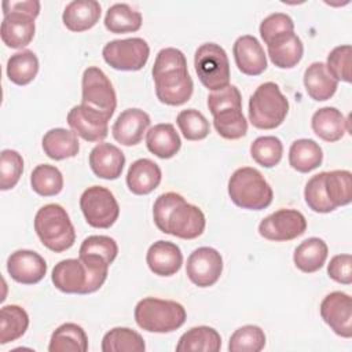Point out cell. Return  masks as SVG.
I'll return each mask as SVG.
<instances>
[{
  "instance_id": "cell-1",
  "label": "cell",
  "mask_w": 352,
  "mask_h": 352,
  "mask_svg": "<svg viewBox=\"0 0 352 352\" xmlns=\"http://www.w3.org/2000/svg\"><path fill=\"white\" fill-rule=\"evenodd\" d=\"M153 219L157 228L180 239H195L205 231L204 212L188 204L183 195L169 191L161 194L153 205Z\"/></svg>"
},
{
  "instance_id": "cell-2",
  "label": "cell",
  "mask_w": 352,
  "mask_h": 352,
  "mask_svg": "<svg viewBox=\"0 0 352 352\" xmlns=\"http://www.w3.org/2000/svg\"><path fill=\"white\" fill-rule=\"evenodd\" d=\"M109 264L88 258H66L59 261L51 275L54 286L67 294H89L99 290L107 279Z\"/></svg>"
},
{
  "instance_id": "cell-3",
  "label": "cell",
  "mask_w": 352,
  "mask_h": 352,
  "mask_svg": "<svg viewBox=\"0 0 352 352\" xmlns=\"http://www.w3.org/2000/svg\"><path fill=\"white\" fill-rule=\"evenodd\" d=\"M34 231L41 243L55 253L70 249L76 241L74 226L66 209L58 204H47L37 210Z\"/></svg>"
},
{
  "instance_id": "cell-4",
  "label": "cell",
  "mask_w": 352,
  "mask_h": 352,
  "mask_svg": "<svg viewBox=\"0 0 352 352\" xmlns=\"http://www.w3.org/2000/svg\"><path fill=\"white\" fill-rule=\"evenodd\" d=\"M228 195L231 201L249 210H263L272 202L274 192L261 172L256 168H238L228 180Z\"/></svg>"
},
{
  "instance_id": "cell-5",
  "label": "cell",
  "mask_w": 352,
  "mask_h": 352,
  "mask_svg": "<svg viewBox=\"0 0 352 352\" xmlns=\"http://www.w3.org/2000/svg\"><path fill=\"white\" fill-rule=\"evenodd\" d=\"M136 324L150 333H170L182 327L187 314L184 307L173 300L146 297L135 307Z\"/></svg>"
},
{
  "instance_id": "cell-6",
  "label": "cell",
  "mask_w": 352,
  "mask_h": 352,
  "mask_svg": "<svg viewBox=\"0 0 352 352\" xmlns=\"http://www.w3.org/2000/svg\"><path fill=\"white\" fill-rule=\"evenodd\" d=\"M289 102L278 84H260L249 99V121L258 129H275L286 118Z\"/></svg>"
},
{
  "instance_id": "cell-7",
  "label": "cell",
  "mask_w": 352,
  "mask_h": 352,
  "mask_svg": "<svg viewBox=\"0 0 352 352\" xmlns=\"http://www.w3.org/2000/svg\"><path fill=\"white\" fill-rule=\"evenodd\" d=\"M194 66L205 88L219 91L230 85V60L219 44L205 43L199 45L194 55Z\"/></svg>"
},
{
  "instance_id": "cell-8",
  "label": "cell",
  "mask_w": 352,
  "mask_h": 352,
  "mask_svg": "<svg viewBox=\"0 0 352 352\" xmlns=\"http://www.w3.org/2000/svg\"><path fill=\"white\" fill-rule=\"evenodd\" d=\"M85 221L94 228H110L120 216V206L113 192L102 186H91L80 197Z\"/></svg>"
},
{
  "instance_id": "cell-9",
  "label": "cell",
  "mask_w": 352,
  "mask_h": 352,
  "mask_svg": "<svg viewBox=\"0 0 352 352\" xmlns=\"http://www.w3.org/2000/svg\"><path fill=\"white\" fill-rule=\"evenodd\" d=\"M102 55L104 62L116 70L136 72L147 63L150 47L140 37L113 40L103 47Z\"/></svg>"
},
{
  "instance_id": "cell-10",
  "label": "cell",
  "mask_w": 352,
  "mask_h": 352,
  "mask_svg": "<svg viewBox=\"0 0 352 352\" xmlns=\"http://www.w3.org/2000/svg\"><path fill=\"white\" fill-rule=\"evenodd\" d=\"M81 103L111 117L117 107V95L104 72L89 66L82 73Z\"/></svg>"
},
{
  "instance_id": "cell-11",
  "label": "cell",
  "mask_w": 352,
  "mask_h": 352,
  "mask_svg": "<svg viewBox=\"0 0 352 352\" xmlns=\"http://www.w3.org/2000/svg\"><path fill=\"white\" fill-rule=\"evenodd\" d=\"M158 100L169 106H180L190 100L194 89L187 66L164 70L153 74Z\"/></svg>"
},
{
  "instance_id": "cell-12",
  "label": "cell",
  "mask_w": 352,
  "mask_h": 352,
  "mask_svg": "<svg viewBox=\"0 0 352 352\" xmlns=\"http://www.w3.org/2000/svg\"><path fill=\"white\" fill-rule=\"evenodd\" d=\"M307 230V220L297 209H279L264 217L258 224V234L274 242H286L298 238Z\"/></svg>"
},
{
  "instance_id": "cell-13",
  "label": "cell",
  "mask_w": 352,
  "mask_h": 352,
  "mask_svg": "<svg viewBox=\"0 0 352 352\" xmlns=\"http://www.w3.org/2000/svg\"><path fill=\"white\" fill-rule=\"evenodd\" d=\"M223 272L221 254L209 246L195 249L187 258L186 274L198 287L213 286Z\"/></svg>"
},
{
  "instance_id": "cell-14",
  "label": "cell",
  "mask_w": 352,
  "mask_h": 352,
  "mask_svg": "<svg viewBox=\"0 0 352 352\" xmlns=\"http://www.w3.org/2000/svg\"><path fill=\"white\" fill-rule=\"evenodd\" d=\"M109 117L87 104L73 106L67 113V124L72 131L87 142H102L109 133Z\"/></svg>"
},
{
  "instance_id": "cell-15",
  "label": "cell",
  "mask_w": 352,
  "mask_h": 352,
  "mask_svg": "<svg viewBox=\"0 0 352 352\" xmlns=\"http://www.w3.org/2000/svg\"><path fill=\"white\" fill-rule=\"evenodd\" d=\"M320 316L340 337H352V298L344 292H331L320 302Z\"/></svg>"
},
{
  "instance_id": "cell-16",
  "label": "cell",
  "mask_w": 352,
  "mask_h": 352,
  "mask_svg": "<svg viewBox=\"0 0 352 352\" xmlns=\"http://www.w3.org/2000/svg\"><path fill=\"white\" fill-rule=\"evenodd\" d=\"M7 271L15 282L22 285H34L45 276L47 263L38 253L28 249H19L8 256Z\"/></svg>"
},
{
  "instance_id": "cell-17",
  "label": "cell",
  "mask_w": 352,
  "mask_h": 352,
  "mask_svg": "<svg viewBox=\"0 0 352 352\" xmlns=\"http://www.w3.org/2000/svg\"><path fill=\"white\" fill-rule=\"evenodd\" d=\"M150 122V116L144 110L126 109L120 113L113 124V138L124 146H136L142 142Z\"/></svg>"
},
{
  "instance_id": "cell-18",
  "label": "cell",
  "mask_w": 352,
  "mask_h": 352,
  "mask_svg": "<svg viewBox=\"0 0 352 352\" xmlns=\"http://www.w3.org/2000/svg\"><path fill=\"white\" fill-rule=\"evenodd\" d=\"M232 54L239 72L246 76H258L267 69V55L254 36H239L232 45Z\"/></svg>"
},
{
  "instance_id": "cell-19",
  "label": "cell",
  "mask_w": 352,
  "mask_h": 352,
  "mask_svg": "<svg viewBox=\"0 0 352 352\" xmlns=\"http://www.w3.org/2000/svg\"><path fill=\"white\" fill-rule=\"evenodd\" d=\"M89 166L92 172L104 180H116L121 176L125 155L111 143H98L89 153Z\"/></svg>"
},
{
  "instance_id": "cell-20",
  "label": "cell",
  "mask_w": 352,
  "mask_h": 352,
  "mask_svg": "<svg viewBox=\"0 0 352 352\" xmlns=\"http://www.w3.org/2000/svg\"><path fill=\"white\" fill-rule=\"evenodd\" d=\"M146 263L153 274L158 276H172L182 268L183 254L176 243L160 239L148 248Z\"/></svg>"
},
{
  "instance_id": "cell-21",
  "label": "cell",
  "mask_w": 352,
  "mask_h": 352,
  "mask_svg": "<svg viewBox=\"0 0 352 352\" xmlns=\"http://www.w3.org/2000/svg\"><path fill=\"white\" fill-rule=\"evenodd\" d=\"M36 25L34 18L19 12L11 11L3 16L1 22V40L10 48H23L34 37Z\"/></svg>"
},
{
  "instance_id": "cell-22",
  "label": "cell",
  "mask_w": 352,
  "mask_h": 352,
  "mask_svg": "<svg viewBox=\"0 0 352 352\" xmlns=\"http://www.w3.org/2000/svg\"><path fill=\"white\" fill-rule=\"evenodd\" d=\"M311 126L316 136L329 143L337 142L345 132H351L349 118H345L338 109L330 106L322 107L314 113Z\"/></svg>"
},
{
  "instance_id": "cell-23",
  "label": "cell",
  "mask_w": 352,
  "mask_h": 352,
  "mask_svg": "<svg viewBox=\"0 0 352 352\" xmlns=\"http://www.w3.org/2000/svg\"><path fill=\"white\" fill-rule=\"evenodd\" d=\"M162 172L158 164L148 158H139L131 164L126 172V186L136 195H147L161 183Z\"/></svg>"
},
{
  "instance_id": "cell-24",
  "label": "cell",
  "mask_w": 352,
  "mask_h": 352,
  "mask_svg": "<svg viewBox=\"0 0 352 352\" xmlns=\"http://www.w3.org/2000/svg\"><path fill=\"white\" fill-rule=\"evenodd\" d=\"M271 62L279 69H292L302 58L304 45L301 38L294 33H283L267 44Z\"/></svg>"
},
{
  "instance_id": "cell-25",
  "label": "cell",
  "mask_w": 352,
  "mask_h": 352,
  "mask_svg": "<svg viewBox=\"0 0 352 352\" xmlns=\"http://www.w3.org/2000/svg\"><path fill=\"white\" fill-rule=\"evenodd\" d=\"M100 12V4L96 0H74L65 7L62 21L70 32H85L98 23Z\"/></svg>"
},
{
  "instance_id": "cell-26",
  "label": "cell",
  "mask_w": 352,
  "mask_h": 352,
  "mask_svg": "<svg viewBox=\"0 0 352 352\" xmlns=\"http://www.w3.org/2000/svg\"><path fill=\"white\" fill-rule=\"evenodd\" d=\"M146 146L151 154L158 158L168 160L175 157L180 147L182 140L172 124H157L151 126L146 135Z\"/></svg>"
},
{
  "instance_id": "cell-27",
  "label": "cell",
  "mask_w": 352,
  "mask_h": 352,
  "mask_svg": "<svg viewBox=\"0 0 352 352\" xmlns=\"http://www.w3.org/2000/svg\"><path fill=\"white\" fill-rule=\"evenodd\" d=\"M45 155L55 161L76 157L80 151V142L73 131L52 128L43 136L41 142Z\"/></svg>"
},
{
  "instance_id": "cell-28",
  "label": "cell",
  "mask_w": 352,
  "mask_h": 352,
  "mask_svg": "<svg viewBox=\"0 0 352 352\" xmlns=\"http://www.w3.org/2000/svg\"><path fill=\"white\" fill-rule=\"evenodd\" d=\"M304 87L314 100L324 102L336 94L338 81L327 72L323 62H314L304 72Z\"/></svg>"
},
{
  "instance_id": "cell-29",
  "label": "cell",
  "mask_w": 352,
  "mask_h": 352,
  "mask_svg": "<svg viewBox=\"0 0 352 352\" xmlns=\"http://www.w3.org/2000/svg\"><path fill=\"white\" fill-rule=\"evenodd\" d=\"M327 254H329V248L326 242L320 238L311 236L302 241L296 248L293 254V261L300 271L305 274H312L319 271L323 267V264L326 263Z\"/></svg>"
},
{
  "instance_id": "cell-30",
  "label": "cell",
  "mask_w": 352,
  "mask_h": 352,
  "mask_svg": "<svg viewBox=\"0 0 352 352\" xmlns=\"http://www.w3.org/2000/svg\"><path fill=\"white\" fill-rule=\"evenodd\" d=\"M323 161L322 147L312 139H297L289 148L290 166L301 173H308Z\"/></svg>"
},
{
  "instance_id": "cell-31",
  "label": "cell",
  "mask_w": 352,
  "mask_h": 352,
  "mask_svg": "<svg viewBox=\"0 0 352 352\" xmlns=\"http://www.w3.org/2000/svg\"><path fill=\"white\" fill-rule=\"evenodd\" d=\"M88 349V337L77 323H63L51 334L50 352H85Z\"/></svg>"
},
{
  "instance_id": "cell-32",
  "label": "cell",
  "mask_w": 352,
  "mask_h": 352,
  "mask_svg": "<svg viewBox=\"0 0 352 352\" xmlns=\"http://www.w3.org/2000/svg\"><path fill=\"white\" fill-rule=\"evenodd\" d=\"M221 348V337L213 327L197 326L187 330L179 338L176 351L217 352Z\"/></svg>"
},
{
  "instance_id": "cell-33",
  "label": "cell",
  "mask_w": 352,
  "mask_h": 352,
  "mask_svg": "<svg viewBox=\"0 0 352 352\" xmlns=\"http://www.w3.org/2000/svg\"><path fill=\"white\" fill-rule=\"evenodd\" d=\"M29 327L28 312L15 304L4 305L0 311V344H8L21 338Z\"/></svg>"
},
{
  "instance_id": "cell-34",
  "label": "cell",
  "mask_w": 352,
  "mask_h": 352,
  "mask_svg": "<svg viewBox=\"0 0 352 352\" xmlns=\"http://www.w3.org/2000/svg\"><path fill=\"white\" fill-rule=\"evenodd\" d=\"M38 73V59L30 50L12 54L7 60V77L16 85H28Z\"/></svg>"
},
{
  "instance_id": "cell-35",
  "label": "cell",
  "mask_w": 352,
  "mask_h": 352,
  "mask_svg": "<svg viewBox=\"0 0 352 352\" xmlns=\"http://www.w3.org/2000/svg\"><path fill=\"white\" fill-rule=\"evenodd\" d=\"M142 26V14L125 3H116L109 7L104 16V28L110 33L138 32Z\"/></svg>"
},
{
  "instance_id": "cell-36",
  "label": "cell",
  "mask_w": 352,
  "mask_h": 352,
  "mask_svg": "<svg viewBox=\"0 0 352 352\" xmlns=\"http://www.w3.org/2000/svg\"><path fill=\"white\" fill-rule=\"evenodd\" d=\"M213 125L217 133L228 140H236L246 135L248 121L242 113V107H227L216 111Z\"/></svg>"
},
{
  "instance_id": "cell-37",
  "label": "cell",
  "mask_w": 352,
  "mask_h": 352,
  "mask_svg": "<svg viewBox=\"0 0 352 352\" xmlns=\"http://www.w3.org/2000/svg\"><path fill=\"white\" fill-rule=\"evenodd\" d=\"M144 349L143 337L129 327H114L102 340L103 352H143Z\"/></svg>"
},
{
  "instance_id": "cell-38",
  "label": "cell",
  "mask_w": 352,
  "mask_h": 352,
  "mask_svg": "<svg viewBox=\"0 0 352 352\" xmlns=\"http://www.w3.org/2000/svg\"><path fill=\"white\" fill-rule=\"evenodd\" d=\"M324 190L329 201L337 209L352 201V175L349 170L337 169L326 172Z\"/></svg>"
},
{
  "instance_id": "cell-39",
  "label": "cell",
  "mask_w": 352,
  "mask_h": 352,
  "mask_svg": "<svg viewBox=\"0 0 352 352\" xmlns=\"http://www.w3.org/2000/svg\"><path fill=\"white\" fill-rule=\"evenodd\" d=\"M30 186L41 197H54L63 188L62 172L54 165L40 164L32 170Z\"/></svg>"
},
{
  "instance_id": "cell-40",
  "label": "cell",
  "mask_w": 352,
  "mask_h": 352,
  "mask_svg": "<svg viewBox=\"0 0 352 352\" xmlns=\"http://www.w3.org/2000/svg\"><path fill=\"white\" fill-rule=\"evenodd\" d=\"M265 346V334L260 326L245 324L236 329L228 342L230 352H260Z\"/></svg>"
},
{
  "instance_id": "cell-41",
  "label": "cell",
  "mask_w": 352,
  "mask_h": 352,
  "mask_svg": "<svg viewBox=\"0 0 352 352\" xmlns=\"http://www.w3.org/2000/svg\"><path fill=\"white\" fill-rule=\"evenodd\" d=\"M283 144L276 136H258L250 144L252 158L264 168H274L282 160Z\"/></svg>"
},
{
  "instance_id": "cell-42",
  "label": "cell",
  "mask_w": 352,
  "mask_h": 352,
  "mask_svg": "<svg viewBox=\"0 0 352 352\" xmlns=\"http://www.w3.org/2000/svg\"><path fill=\"white\" fill-rule=\"evenodd\" d=\"M118 246L113 238L107 235H89L82 241L78 256L98 258L110 265L116 260Z\"/></svg>"
},
{
  "instance_id": "cell-43",
  "label": "cell",
  "mask_w": 352,
  "mask_h": 352,
  "mask_svg": "<svg viewBox=\"0 0 352 352\" xmlns=\"http://www.w3.org/2000/svg\"><path fill=\"white\" fill-rule=\"evenodd\" d=\"M176 122L182 135L187 140H202L210 132L209 121L201 111L195 109L182 110L176 117Z\"/></svg>"
},
{
  "instance_id": "cell-44",
  "label": "cell",
  "mask_w": 352,
  "mask_h": 352,
  "mask_svg": "<svg viewBox=\"0 0 352 352\" xmlns=\"http://www.w3.org/2000/svg\"><path fill=\"white\" fill-rule=\"evenodd\" d=\"M23 172L22 155L11 148H6L0 154V188L3 191L16 186Z\"/></svg>"
},
{
  "instance_id": "cell-45",
  "label": "cell",
  "mask_w": 352,
  "mask_h": 352,
  "mask_svg": "<svg viewBox=\"0 0 352 352\" xmlns=\"http://www.w3.org/2000/svg\"><path fill=\"white\" fill-rule=\"evenodd\" d=\"M324 175L326 172H320L315 176H312L304 188V198L309 209H312L316 213H330L336 210V208L331 205L326 195L324 190Z\"/></svg>"
},
{
  "instance_id": "cell-46",
  "label": "cell",
  "mask_w": 352,
  "mask_h": 352,
  "mask_svg": "<svg viewBox=\"0 0 352 352\" xmlns=\"http://www.w3.org/2000/svg\"><path fill=\"white\" fill-rule=\"evenodd\" d=\"M351 58H352V47L349 44H344L333 48L327 55V62L324 63L327 72L337 81L351 82L352 81Z\"/></svg>"
},
{
  "instance_id": "cell-47",
  "label": "cell",
  "mask_w": 352,
  "mask_h": 352,
  "mask_svg": "<svg viewBox=\"0 0 352 352\" xmlns=\"http://www.w3.org/2000/svg\"><path fill=\"white\" fill-rule=\"evenodd\" d=\"M258 32L263 41L268 44L271 40L283 33L294 32V22L287 14L274 12L261 21Z\"/></svg>"
},
{
  "instance_id": "cell-48",
  "label": "cell",
  "mask_w": 352,
  "mask_h": 352,
  "mask_svg": "<svg viewBox=\"0 0 352 352\" xmlns=\"http://www.w3.org/2000/svg\"><path fill=\"white\" fill-rule=\"evenodd\" d=\"M208 107L212 114L227 107H242V96L235 85H227L223 89L213 91L208 96Z\"/></svg>"
},
{
  "instance_id": "cell-49",
  "label": "cell",
  "mask_w": 352,
  "mask_h": 352,
  "mask_svg": "<svg viewBox=\"0 0 352 352\" xmlns=\"http://www.w3.org/2000/svg\"><path fill=\"white\" fill-rule=\"evenodd\" d=\"M327 274L329 276L342 285H351L352 283V256L345 254H337L331 257L329 265H327Z\"/></svg>"
},
{
  "instance_id": "cell-50",
  "label": "cell",
  "mask_w": 352,
  "mask_h": 352,
  "mask_svg": "<svg viewBox=\"0 0 352 352\" xmlns=\"http://www.w3.org/2000/svg\"><path fill=\"white\" fill-rule=\"evenodd\" d=\"M11 11H19L23 14H28L33 16L34 19L40 14V1L37 0H28V1H4L3 3V15L11 12Z\"/></svg>"
}]
</instances>
